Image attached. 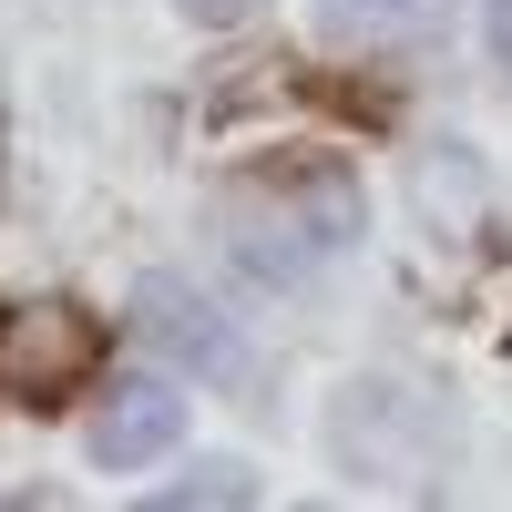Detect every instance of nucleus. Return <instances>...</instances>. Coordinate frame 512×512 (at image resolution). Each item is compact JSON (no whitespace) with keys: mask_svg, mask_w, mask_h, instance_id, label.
Returning <instances> with one entry per match:
<instances>
[{"mask_svg":"<svg viewBox=\"0 0 512 512\" xmlns=\"http://www.w3.org/2000/svg\"><path fill=\"white\" fill-rule=\"evenodd\" d=\"M134 328L154 338V349H175V359H195L205 379H236V369H246V349H236V338H226L216 318H205V308H195V297H185V287H164V277L144 287V308H134Z\"/></svg>","mask_w":512,"mask_h":512,"instance_id":"4","label":"nucleus"},{"mask_svg":"<svg viewBox=\"0 0 512 512\" xmlns=\"http://www.w3.org/2000/svg\"><path fill=\"white\" fill-rule=\"evenodd\" d=\"M359 236V185L349 175H267V185H236L226 195V246L246 277H318L338 246Z\"/></svg>","mask_w":512,"mask_h":512,"instance_id":"1","label":"nucleus"},{"mask_svg":"<svg viewBox=\"0 0 512 512\" xmlns=\"http://www.w3.org/2000/svg\"><path fill=\"white\" fill-rule=\"evenodd\" d=\"M175 441H185V390H164V379H113L103 390V420H93L103 472H134V461L175 451Z\"/></svg>","mask_w":512,"mask_h":512,"instance_id":"3","label":"nucleus"},{"mask_svg":"<svg viewBox=\"0 0 512 512\" xmlns=\"http://www.w3.org/2000/svg\"><path fill=\"white\" fill-rule=\"evenodd\" d=\"M164 502H246V482H226V472H216V482H185V492H164Z\"/></svg>","mask_w":512,"mask_h":512,"instance_id":"7","label":"nucleus"},{"mask_svg":"<svg viewBox=\"0 0 512 512\" xmlns=\"http://www.w3.org/2000/svg\"><path fill=\"white\" fill-rule=\"evenodd\" d=\"M451 0H318V31L349 41V52H410V41L441 31Z\"/></svg>","mask_w":512,"mask_h":512,"instance_id":"5","label":"nucleus"},{"mask_svg":"<svg viewBox=\"0 0 512 512\" xmlns=\"http://www.w3.org/2000/svg\"><path fill=\"white\" fill-rule=\"evenodd\" d=\"M0 175H11V164H0Z\"/></svg>","mask_w":512,"mask_h":512,"instance_id":"9","label":"nucleus"},{"mask_svg":"<svg viewBox=\"0 0 512 512\" xmlns=\"http://www.w3.org/2000/svg\"><path fill=\"white\" fill-rule=\"evenodd\" d=\"M93 369H103L93 308H72V297H11V308H0V400L62 410Z\"/></svg>","mask_w":512,"mask_h":512,"instance_id":"2","label":"nucleus"},{"mask_svg":"<svg viewBox=\"0 0 512 512\" xmlns=\"http://www.w3.org/2000/svg\"><path fill=\"white\" fill-rule=\"evenodd\" d=\"M175 11H185V21H216V31H226V21H246V11H256V0H175Z\"/></svg>","mask_w":512,"mask_h":512,"instance_id":"6","label":"nucleus"},{"mask_svg":"<svg viewBox=\"0 0 512 512\" xmlns=\"http://www.w3.org/2000/svg\"><path fill=\"white\" fill-rule=\"evenodd\" d=\"M492 52H502V72H512V0H492Z\"/></svg>","mask_w":512,"mask_h":512,"instance_id":"8","label":"nucleus"}]
</instances>
